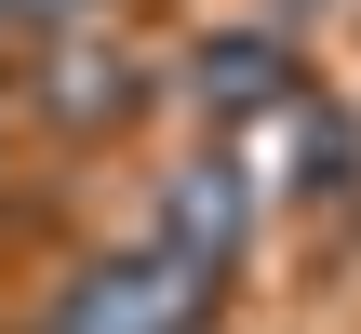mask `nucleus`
Masks as SVG:
<instances>
[{"label":"nucleus","mask_w":361,"mask_h":334,"mask_svg":"<svg viewBox=\"0 0 361 334\" xmlns=\"http://www.w3.org/2000/svg\"><path fill=\"white\" fill-rule=\"evenodd\" d=\"M201 321V281L188 268H80L54 334H188Z\"/></svg>","instance_id":"obj_1"},{"label":"nucleus","mask_w":361,"mask_h":334,"mask_svg":"<svg viewBox=\"0 0 361 334\" xmlns=\"http://www.w3.org/2000/svg\"><path fill=\"white\" fill-rule=\"evenodd\" d=\"M174 241H188V254H228V241H241V201H228V187H174Z\"/></svg>","instance_id":"obj_2"},{"label":"nucleus","mask_w":361,"mask_h":334,"mask_svg":"<svg viewBox=\"0 0 361 334\" xmlns=\"http://www.w3.org/2000/svg\"><path fill=\"white\" fill-rule=\"evenodd\" d=\"M0 13H27V27H40V13H80V0H0Z\"/></svg>","instance_id":"obj_3"}]
</instances>
